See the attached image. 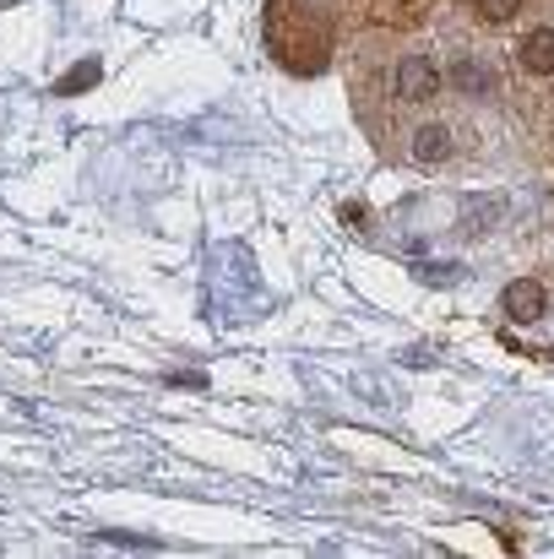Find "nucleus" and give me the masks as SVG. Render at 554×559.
Segmentation results:
<instances>
[{"label": "nucleus", "mask_w": 554, "mask_h": 559, "mask_svg": "<svg viewBox=\"0 0 554 559\" xmlns=\"http://www.w3.org/2000/svg\"><path fill=\"white\" fill-rule=\"evenodd\" d=\"M267 44L288 71L316 76L338 49V0H267Z\"/></svg>", "instance_id": "obj_1"}, {"label": "nucleus", "mask_w": 554, "mask_h": 559, "mask_svg": "<svg viewBox=\"0 0 554 559\" xmlns=\"http://www.w3.org/2000/svg\"><path fill=\"white\" fill-rule=\"evenodd\" d=\"M435 0H354V11H365L369 27H386V33H413L424 16H429Z\"/></svg>", "instance_id": "obj_2"}, {"label": "nucleus", "mask_w": 554, "mask_h": 559, "mask_svg": "<svg viewBox=\"0 0 554 559\" xmlns=\"http://www.w3.org/2000/svg\"><path fill=\"white\" fill-rule=\"evenodd\" d=\"M440 93V71L424 60V55H408L402 66H397V87H391V98L397 104H429Z\"/></svg>", "instance_id": "obj_3"}, {"label": "nucleus", "mask_w": 554, "mask_h": 559, "mask_svg": "<svg viewBox=\"0 0 554 559\" xmlns=\"http://www.w3.org/2000/svg\"><path fill=\"white\" fill-rule=\"evenodd\" d=\"M517 71L533 82H554V27H528L517 44Z\"/></svg>", "instance_id": "obj_4"}, {"label": "nucleus", "mask_w": 554, "mask_h": 559, "mask_svg": "<svg viewBox=\"0 0 554 559\" xmlns=\"http://www.w3.org/2000/svg\"><path fill=\"white\" fill-rule=\"evenodd\" d=\"M544 305H550V294H544V283H533V277H522V283H511V288L500 294V310H506L511 321H539Z\"/></svg>", "instance_id": "obj_5"}, {"label": "nucleus", "mask_w": 554, "mask_h": 559, "mask_svg": "<svg viewBox=\"0 0 554 559\" xmlns=\"http://www.w3.org/2000/svg\"><path fill=\"white\" fill-rule=\"evenodd\" d=\"M408 153H413V164H446V158L457 153V142H451V126H435V120H429V126H419Z\"/></svg>", "instance_id": "obj_6"}, {"label": "nucleus", "mask_w": 554, "mask_h": 559, "mask_svg": "<svg viewBox=\"0 0 554 559\" xmlns=\"http://www.w3.org/2000/svg\"><path fill=\"white\" fill-rule=\"evenodd\" d=\"M473 5V16L484 22V27H500V22H511L517 11H522V0H468Z\"/></svg>", "instance_id": "obj_7"}, {"label": "nucleus", "mask_w": 554, "mask_h": 559, "mask_svg": "<svg viewBox=\"0 0 554 559\" xmlns=\"http://www.w3.org/2000/svg\"><path fill=\"white\" fill-rule=\"evenodd\" d=\"M93 76H98V66H82V71H71V76L60 82V93H76V87H87Z\"/></svg>", "instance_id": "obj_8"}]
</instances>
